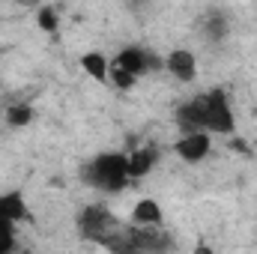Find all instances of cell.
<instances>
[{
  "instance_id": "obj_13",
  "label": "cell",
  "mask_w": 257,
  "mask_h": 254,
  "mask_svg": "<svg viewBox=\"0 0 257 254\" xmlns=\"http://www.w3.org/2000/svg\"><path fill=\"white\" fill-rule=\"evenodd\" d=\"M108 84H111L114 90H120V93H128V90H135L138 78H135V75H128L126 69H120V66L111 60V69H108Z\"/></svg>"
},
{
  "instance_id": "obj_14",
  "label": "cell",
  "mask_w": 257,
  "mask_h": 254,
  "mask_svg": "<svg viewBox=\"0 0 257 254\" xmlns=\"http://www.w3.org/2000/svg\"><path fill=\"white\" fill-rule=\"evenodd\" d=\"M15 242H18L15 224L0 221V254H15Z\"/></svg>"
},
{
  "instance_id": "obj_16",
  "label": "cell",
  "mask_w": 257,
  "mask_h": 254,
  "mask_svg": "<svg viewBox=\"0 0 257 254\" xmlns=\"http://www.w3.org/2000/svg\"><path fill=\"white\" fill-rule=\"evenodd\" d=\"M194 254H209V251H206V248H197V251H194Z\"/></svg>"
},
{
  "instance_id": "obj_8",
  "label": "cell",
  "mask_w": 257,
  "mask_h": 254,
  "mask_svg": "<svg viewBox=\"0 0 257 254\" xmlns=\"http://www.w3.org/2000/svg\"><path fill=\"white\" fill-rule=\"evenodd\" d=\"M0 218L9 221V224H15V227L30 218V206H27V200H24L21 191H3L0 194Z\"/></svg>"
},
{
  "instance_id": "obj_11",
  "label": "cell",
  "mask_w": 257,
  "mask_h": 254,
  "mask_svg": "<svg viewBox=\"0 0 257 254\" xmlns=\"http://www.w3.org/2000/svg\"><path fill=\"white\" fill-rule=\"evenodd\" d=\"M81 69H84L93 81L105 84V81H108V69H111V57H105L102 51H84V54H81Z\"/></svg>"
},
{
  "instance_id": "obj_15",
  "label": "cell",
  "mask_w": 257,
  "mask_h": 254,
  "mask_svg": "<svg viewBox=\"0 0 257 254\" xmlns=\"http://www.w3.org/2000/svg\"><path fill=\"white\" fill-rule=\"evenodd\" d=\"M36 24H39L45 33H54V30H57V24H60L57 9H54V6H42V9H39V15H36Z\"/></svg>"
},
{
  "instance_id": "obj_5",
  "label": "cell",
  "mask_w": 257,
  "mask_h": 254,
  "mask_svg": "<svg viewBox=\"0 0 257 254\" xmlns=\"http://www.w3.org/2000/svg\"><path fill=\"white\" fill-rule=\"evenodd\" d=\"M162 63H165V72L171 78H177L180 84H192L197 78V57L189 48H171Z\"/></svg>"
},
{
  "instance_id": "obj_3",
  "label": "cell",
  "mask_w": 257,
  "mask_h": 254,
  "mask_svg": "<svg viewBox=\"0 0 257 254\" xmlns=\"http://www.w3.org/2000/svg\"><path fill=\"white\" fill-rule=\"evenodd\" d=\"M212 153V135L209 132H183L177 141V156L186 165H200Z\"/></svg>"
},
{
  "instance_id": "obj_7",
  "label": "cell",
  "mask_w": 257,
  "mask_h": 254,
  "mask_svg": "<svg viewBox=\"0 0 257 254\" xmlns=\"http://www.w3.org/2000/svg\"><path fill=\"white\" fill-rule=\"evenodd\" d=\"M128 221H132V227H162V221H165L162 203L153 200V197H141V200H135Z\"/></svg>"
},
{
  "instance_id": "obj_4",
  "label": "cell",
  "mask_w": 257,
  "mask_h": 254,
  "mask_svg": "<svg viewBox=\"0 0 257 254\" xmlns=\"http://www.w3.org/2000/svg\"><path fill=\"white\" fill-rule=\"evenodd\" d=\"M128 242L138 254H165L171 248V236L162 227H132Z\"/></svg>"
},
{
  "instance_id": "obj_9",
  "label": "cell",
  "mask_w": 257,
  "mask_h": 254,
  "mask_svg": "<svg viewBox=\"0 0 257 254\" xmlns=\"http://www.w3.org/2000/svg\"><path fill=\"white\" fill-rule=\"evenodd\" d=\"M126 156H128V183L132 180H144L156 168V159H159L153 147H138V150H132Z\"/></svg>"
},
{
  "instance_id": "obj_17",
  "label": "cell",
  "mask_w": 257,
  "mask_h": 254,
  "mask_svg": "<svg viewBox=\"0 0 257 254\" xmlns=\"http://www.w3.org/2000/svg\"><path fill=\"white\" fill-rule=\"evenodd\" d=\"M15 254H33V251H15Z\"/></svg>"
},
{
  "instance_id": "obj_1",
  "label": "cell",
  "mask_w": 257,
  "mask_h": 254,
  "mask_svg": "<svg viewBox=\"0 0 257 254\" xmlns=\"http://www.w3.org/2000/svg\"><path fill=\"white\" fill-rule=\"evenodd\" d=\"M84 180L99 191H123L128 186V156L126 153H102L84 168Z\"/></svg>"
},
{
  "instance_id": "obj_2",
  "label": "cell",
  "mask_w": 257,
  "mask_h": 254,
  "mask_svg": "<svg viewBox=\"0 0 257 254\" xmlns=\"http://www.w3.org/2000/svg\"><path fill=\"white\" fill-rule=\"evenodd\" d=\"M200 99V111H203V132L209 135H230L236 129V120H233V108L227 102V96L221 90H209Z\"/></svg>"
},
{
  "instance_id": "obj_6",
  "label": "cell",
  "mask_w": 257,
  "mask_h": 254,
  "mask_svg": "<svg viewBox=\"0 0 257 254\" xmlns=\"http://www.w3.org/2000/svg\"><path fill=\"white\" fill-rule=\"evenodd\" d=\"M114 63L120 66V69H126L128 75H135V78L147 75L150 69H159V66H165L162 60H156L153 54H147V51H144V48H138V45H128V48H123V51L114 57Z\"/></svg>"
},
{
  "instance_id": "obj_10",
  "label": "cell",
  "mask_w": 257,
  "mask_h": 254,
  "mask_svg": "<svg viewBox=\"0 0 257 254\" xmlns=\"http://www.w3.org/2000/svg\"><path fill=\"white\" fill-rule=\"evenodd\" d=\"M81 227H84V233H90V236H105V239H108V230L114 227V218H111L108 209H87V212L81 215ZM105 239H102V242H105Z\"/></svg>"
},
{
  "instance_id": "obj_12",
  "label": "cell",
  "mask_w": 257,
  "mask_h": 254,
  "mask_svg": "<svg viewBox=\"0 0 257 254\" xmlns=\"http://www.w3.org/2000/svg\"><path fill=\"white\" fill-rule=\"evenodd\" d=\"M6 123L15 129H24L33 123V108L30 105H24V102H15V105H9L6 108Z\"/></svg>"
}]
</instances>
